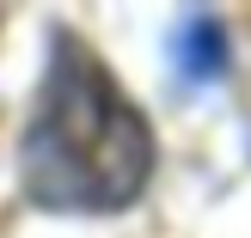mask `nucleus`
Listing matches in <instances>:
<instances>
[{
  "mask_svg": "<svg viewBox=\"0 0 251 238\" xmlns=\"http://www.w3.org/2000/svg\"><path fill=\"white\" fill-rule=\"evenodd\" d=\"M172 61L184 80H215L227 67V24L221 19H184L172 31Z\"/></svg>",
  "mask_w": 251,
  "mask_h": 238,
  "instance_id": "f03ea898",
  "label": "nucleus"
},
{
  "mask_svg": "<svg viewBox=\"0 0 251 238\" xmlns=\"http://www.w3.org/2000/svg\"><path fill=\"white\" fill-rule=\"evenodd\" d=\"M153 129L123 98L110 67L74 37L49 43L31 122L19 141V183L49 214H117L147 190Z\"/></svg>",
  "mask_w": 251,
  "mask_h": 238,
  "instance_id": "f257e3e1",
  "label": "nucleus"
}]
</instances>
